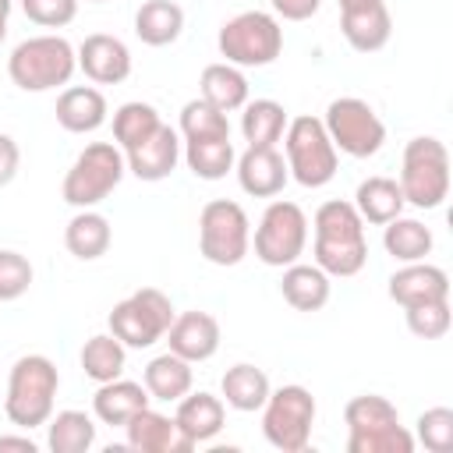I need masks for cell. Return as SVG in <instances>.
I'll return each instance as SVG.
<instances>
[{
  "mask_svg": "<svg viewBox=\"0 0 453 453\" xmlns=\"http://www.w3.org/2000/svg\"><path fill=\"white\" fill-rule=\"evenodd\" d=\"M432 244H435L432 230H428L421 219L403 216V212H400L396 219H389L386 230H382V248H386V255H393L396 262H421V258L432 255Z\"/></svg>",
  "mask_w": 453,
  "mask_h": 453,
  "instance_id": "31",
  "label": "cell"
},
{
  "mask_svg": "<svg viewBox=\"0 0 453 453\" xmlns=\"http://www.w3.org/2000/svg\"><path fill=\"white\" fill-rule=\"evenodd\" d=\"M60 389V372L46 354H25L11 365L4 414L14 428H39L53 414V400Z\"/></svg>",
  "mask_w": 453,
  "mask_h": 453,
  "instance_id": "2",
  "label": "cell"
},
{
  "mask_svg": "<svg viewBox=\"0 0 453 453\" xmlns=\"http://www.w3.org/2000/svg\"><path fill=\"white\" fill-rule=\"evenodd\" d=\"M407 315V329L418 340H442L453 326V311H449V297L442 301H425V304H411L403 308Z\"/></svg>",
  "mask_w": 453,
  "mask_h": 453,
  "instance_id": "38",
  "label": "cell"
},
{
  "mask_svg": "<svg viewBox=\"0 0 453 453\" xmlns=\"http://www.w3.org/2000/svg\"><path fill=\"white\" fill-rule=\"evenodd\" d=\"M428 453H449L453 449V411L449 407H428L418 418V439Z\"/></svg>",
  "mask_w": 453,
  "mask_h": 453,
  "instance_id": "39",
  "label": "cell"
},
{
  "mask_svg": "<svg viewBox=\"0 0 453 453\" xmlns=\"http://www.w3.org/2000/svg\"><path fill=\"white\" fill-rule=\"evenodd\" d=\"M124 432H127V446L138 453H188V449H195L184 439V432L177 428V421L152 411V407H142L124 425Z\"/></svg>",
  "mask_w": 453,
  "mask_h": 453,
  "instance_id": "19",
  "label": "cell"
},
{
  "mask_svg": "<svg viewBox=\"0 0 453 453\" xmlns=\"http://www.w3.org/2000/svg\"><path fill=\"white\" fill-rule=\"evenodd\" d=\"M149 389L142 382H131V379H110V382H99L96 396H92V414L103 421V425H117L124 428L142 407H149Z\"/></svg>",
  "mask_w": 453,
  "mask_h": 453,
  "instance_id": "22",
  "label": "cell"
},
{
  "mask_svg": "<svg viewBox=\"0 0 453 453\" xmlns=\"http://www.w3.org/2000/svg\"><path fill=\"white\" fill-rule=\"evenodd\" d=\"M195 382V372H191V361L177 357L173 350L166 354H156L145 372H142V386L149 389L152 400H163V403H177Z\"/></svg>",
  "mask_w": 453,
  "mask_h": 453,
  "instance_id": "25",
  "label": "cell"
},
{
  "mask_svg": "<svg viewBox=\"0 0 453 453\" xmlns=\"http://www.w3.org/2000/svg\"><path fill=\"white\" fill-rule=\"evenodd\" d=\"M184 32V11L173 0H145L134 11V35L145 46H170Z\"/></svg>",
  "mask_w": 453,
  "mask_h": 453,
  "instance_id": "28",
  "label": "cell"
},
{
  "mask_svg": "<svg viewBox=\"0 0 453 453\" xmlns=\"http://www.w3.org/2000/svg\"><path fill=\"white\" fill-rule=\"evenodd\" d=\"M78 67L92 85H120L131 74V50L117 35L92 32L78 46Z\"/></svg>",
  "mask_w": 453,
  "mask_h": 453,
  "instance_id": "15",
  "label": "cell"
},
{
  "mask_svg": "<svg viewBox=\"0 0 453 453\" xmlns=\"http://www.w3.org/2000/svg\"><path fill=\"white\" fill-rule=\"evenodd\" d=\"M78 50L64 35H32L18 42L7 57V74L21 92H50L74 78Z\"/></svg>",
  "mask_w": 453,
  "mask_h": 453,
  "instance_id": "3",
  "label": "cell"
},
{
  "mask_svg": "<svg viewBox=\"0 0 453 453\" xmlns=\"http://www.w3.org/2000/svg\"><path fill=\"white\" fill-rule=\"evenodd\" d=\"M198 96L205 103H212L216 110L234 113V110H241L248 103V78H244L241 67H234L226 60L223 64H209L202 71V78H198Z\"/></svg>",
  "mask_w": 453,
  "mask_h": 453,
  "instance_id": "29",
  "label": "cell"
},
{
  "mask_svg": "<svg viewBox=\"0 0 453 453\" xmlns=\"http://www.w3.org/2000/svg\"><path fill=\"white\" fill-rule=\"evenodd\" d=\"M110 241H113L110 219L96 209H78L64 226V248L81 262L103 258L110 251Z\"/></svg>",
  "mask_w": 453,
  "mask_h": 453,
  "instance_id": "24",
  "label": "cell"
},
{
  "mask_svg": "<svg viewBox=\"0 0 453 453\" xmlns=\"http://www.w3.org/2000/svg\"><path fill=\"white\" fill-rule=\"evenodd\" d=\"M18 166H21V149H18V142L0 131V188H7V184L18 177Z\"/></svg>",
  "mask_w": 453,
  "mask_h": 453,
  "instance_id": "43",
  "label": "cell"
},
{
  "mask_svg": "<svg viewBox=\"0 0 453 453\" xmlns=\"http://www.w3.org/2000/svg\"><path fill=\"white\" fill-rule=\"evenodd\" d=\"M32 276L35 269L21 251H11V248L0 251V301H18L21 294H28Z\"/></svg>",
  "mask_w": 453,
  "mask_h": 453,
  "instance_id": "40",
  "label": "cell"
},
{
  "mask_svg": "<svg viewBox=\"0 0 453 453\" xmlns=\"http://www.w3.org/2000/svg\"><path fill=\"white\" fill-rule=\"evenodd\" d=\"M106 96L96 85H67L57 96V124L71 134H88L106 124Z\"/></svg>",
  "mask_w": 453,
  "mask_h": 453,
  "instance_id": "21",
  "label": "cell"
},
{
  "mask_svg": "<svg viewBox=\"0 0 453 453\" xmlns=\"http://www.w3.org/2000/svg\"><path fill=\"white\" fill-rule=\"evenodd\" d=\"M400 191L414 209H439L449 195V152L439 138L418 134L403 145L400 163Z\"/></svg>",
  "mask_w": 453,
  "mask_h": 453,
  "instance_id": "5",
  "label": "cell"
},
{
  "mask_svg": "<svg viewBox=\"0 0 453 453\" xmlns=\"http://www.w3.org/2000/svg\"><path fill=\"white\" fill-rule=\"evenodd\" d=\"M269 4H273V11H276L283 21H308V18L319 11L322 0H269Z\"/></svg>",
  "mask_w": 453,
  "mask_h": 453,
  "instance_id": "44",
  "label": "cell"
},
{
  "mask_svg": "<svg viewBox=\"0 0 453 453\" xmlns=\"http://www.w3.org/2000/svg\"><path fill=\"white\" fill-rule=\"evenodd\" d=\"M7 21H11V0H0V42L7 39Z\"/></svg>",
  "mask_w": 453,
  "mask_h": 453,
  "instance_id": "46",
  "label": "cell"
},
{
  "mask_svg": "<svg viewBox=\"0 0 453 453\" xmlns=\"http://www.w3.org/2000/svg\"><path fill=\"white\" fill-rule=\"evenodd\" d=\"M234 170H237L241 191L251 198H276L283 191V184L290 180L287 159H283V152H276V145H248L237 156Z\"/></svg>",
  "mask_w": 453,
  "mask_h": 453,
  "instance_id": "14",
  "label": "cell"
},
{
  "mask_svg": "<svg viewBox=\"0 0 453 453\" xmlns=\"http://www.w3.org/2000/svg\"><path fill=\"white\" fill-rule=\"evenodd\" d=\"M198 251L212 265H237L251 251V219L230 198H212L198 212Z\"/></svg>",
  "mask_w": 453,
  "mask_h": 453,
  "instance_id": "9",
  "label": "cell"
},
{
  "mask_svg": "<svg viewBox=\"0 0 453 453\" xmlns=\"http://www.w3.org/2000/svg\"><path fill=\"white\" fill-rule=\"evenodd\" d=\"M315 244H311V255H315V265L326 273V276H357L368 262V241H365V219L357 216L354 202H343V198H329L315 209Z\"/></svg>",
  "mask_w": 453,
  "mask_h": 453,
  "instance_id": "1",
  "label": "cell"
},
{
  "mask_svg": "<svg viewBox=\"0 0 453 453\" xmlns=\"http://www.w3.org/2000/svg\"><path fill=\"white\" fill-rule=\"evenodd\" d=\"M283 152H287V170L301 188H326L336 177V163H340L336 145L329 142L322 120L311 113L287 120Z\"/></svg>",
  "mask_w": 453,
  "mask_h": 453,
  "instance_id": "6",
  "label": "cell"
},
{
  "mask_svg": "<svg viewBox=\"0 0 453 453\" xmlns=\"http://www.w3.org/2000/svg\"><path fill=\"white\" fill-rule=\"evenodd\" d=\"M255 258L265 262V265H290L304 255L308 248V216L297 202H287V198H276L265 205L258 226H255Z\"/></svg>",
  "mask_w": 453,
  "mask_h": 453,
  "instance_id": "12",
  "label": "cell"
},
{
  "mask_svg": "<svg viewBox=\"0 0 453 453\" xmlns=\"http://www.w3.org/2000/svg\"><path fill=\"white\" fill-rule=\"evenodd\" d=\"M184 163L188 170L198 177V180H223L234 163H237V152H234V142L230 138H205V142H184Z\"/></svg>",
  "mask_w": 453,
  "mask_h": 453,
  "instance_id": "34",
  "label": "cell"
},
{
  "mask_svg": "<svg viewBox=\"0 0 453 453\" xmlns=\"http://www.w3.org/2000/svg\"><path fill=\"white\" fill-rule=\"evenodd\" d=\"M0 449H21V453H35L39 446L28 435H0Z\"/></svg>",
  "mask_w": 453,
  "mask_h": 453,
  "instance_id": "45",
  "label": "cell"
},
{
  "mask_svg": "<svg viewBox=\"0 0 453 453\" xmlns=\"http://www.w3.org/2000/svg\"><path fill=\"white\" fill-rule=\"evenodd\" d=\"M173 315H177V311H173V304H170V297H166L163 290L142 287V290H134L131 297H124V301L113 304L106 326H110V333H113L124 347L142 350V347H152L156 340L166 336Z\"/></svg>",
  "mask_w": 453,
  "mask_h": 453,
  "instance_id": "10",
  "label": "cell"
},
{
  "mask_svg": "<svg viewBox=\"0 0 453 453\" xmlns=\"http://www.w3.org/2000/svg\"><path fill=\"white\" fill-rule=\"evenodd\" d=\"M340 32L350 50L375 53L393 35V18L386 0H340Z\"/></svg>",
  "mask_w": 453,
  "mask_h": 453,
  "instance_id": "13",
  "label": "cell"
},
{
  "mask_svg": "<svg viewBox=\"0 0 453 453\" xmlns=\"http://www.w3.org/2000/svg\"><path fill=\"white\" fill-rule=\"evenodd\" d=\"M46 446L53 453H88L96 446V421L85 411H57L46 421Z\"/></svg>",
  "mask_w": 453,
  "mask_h": 453,
  "instance_id": "32",
  "label": "cell"
},
{
  "mask_svg": "<svg viewBox=\"0 0 453 453\" xmlns=\"http://www.w3.org/2000/svg\"><path fill=\"white\" fill-rule=\"evenodd\" d=\"M159 110L152 103H142V99H131L124 106L113 110V142L127 152L134 145H142L156 127H159Z\"/></svg>",
  "mask_w": 453,
  "mask_h": 453,
  "instance_id": "36",
  "label": "cell"
},
{
  "mask_svg": "<svg viewBox=\"0 0 453 453\" xmlns=\"http://www.w3.org/2000/svg\"><path fill=\"white\" fill-rule=\"evenodd\" d=\"M124 173H127L124 149L117 142H92L74 156L71 170L64 173L60 195L74 209H96L103 198L117 191Z\"/></svg>",
  "mask_w": 453,
  "mask_h": 453,
  "instance_id": "4",
  "label": "cell"
},
{
  "mask_svg": "<svg viewBox=\"0 0 453 453\" xmlns=\"http://www.w3.org/2000/svg\"><path fill=\"white\" fill-rule=\"evenodd\" d=\"M216 46L234 67H269L283 50V28L269 11H241L223 21Z\"/></svg>",
  "mask_w": 453,
  "mask_h": 453,
  "instance_id": "7",
  "label": "cell"
},
{
  "mask_svg": "<svg viewBox=\"0 0 453 453\" xmlns=\"http://www.w3.org/2000/svg\"><path fill=\"white\" fill-rule=\"evenodd\" d=\"M21 11L39 28H64L78 14V0H21Z\"/></svg>",
  "mask_w": 453,
  "mask_h": 453,
  "instance_id": "42",
  "label": "cell"
},
{
  "mask_svg": "<svg viewBox=\"0 0 453 453\" xmlns=\"http://www.w3.org/2000/svg\"><path fill=\"white\" fill-rule=\"evenodd\" d=\"M88 4H106V0H88Z\"/></svg>",
  "mask_w": 453,
  "mask_h": 453,
  "instance_id": "47",
  "label": "cell"
},
{
  "mask_svg": "<svg viewBox=\"0 0 453 453\" xmlns=\"http://www.w3.org/2000/svg\"><path fill=\"white\" fill-rule=\"evenodd\" d=\"M223 418H226L223 396H212V393H205V389H198V393L188 389V393L177 400V414H173L177 428L184 432V439H188L191 446H202V442L216 439L219 428H223Z\"/></svg>",
  "mask_w": 453,
  "mask_h": 453,
  "instance_id": "20",
  "label": "cell"
},
{
  "mask_svg": "<svg viewBox=\"0 0 453 453\" xmlns=\"http://www.w3.org/2000/svg\"><path fill=\"white\" fill-rule=\"evenodd\" d=\"M403 191L393 177H365L354 191V209L365 223H375V226H386L389 219H396L403 212Z\"/></svg>",
  "mask_w": 453,
  "mask_h": 453,
  "instance_id": "27",
  "label": "cell"
},
{
  "mask_svg": "<svg viewBox=\"0 0 453 453\" xmlns=\"http://www.w3.org/2000/svg\"><path fill=\"white\" fill-rule=\"evenodd\" d=\"M163 340L170 343V350L177 357H184L191 365H202L219 350V322H216V315L198 311V308L180 311V315H173Z\"/></svg>",
  "mask_w": 453,
  "mask_h": 453,
  "instance_id": "17",
  "label": "cell"
},
{
  "mask_svg": "<svg viewBox=\"0 0 453 453\" xmlns=\"http://www.w3.org/2000/svg\"><path fill=\"white\" fill-rule=\"evenodd\" d=\"M322 127L329 134V142L336 145V152L354 156V159H368L382 149L386 142V124L382 117L372 110V103L357 99V96H340L326 106Z\"/></svg>",
  "mask_w": 453,
  "mask_h": 453,
  "instance_id": "11",
  "label": "cell"
},
{
  "mask_svg": "<svg viewBox=\"0 0 453 453\" xmlns=\"http://www.w3.org/2000/svg\"><path fill=\"white\" fill-rule=\"evenodd\" d=\"M329 280H333V276H326L315 262H311V265L290 262V265H283L280 294H283V301H287L294 311H319V308H326V301H329V290H333Z\"/></svg>",
  "mask_w": 453,
  "mask_h": 453,
  "instance_id": "23",
  "label": "cell"
},
{
  "mask_svg": "<svg viewBox=\"0 0 453 453\" xmlns=\"http://www.w3.org/2000/svg\"><path fill=\"white\" fill-rule=\"evenodd\" d=\"M269 389H273V386H269V375H265L262 368L248 365V361L226 368L223 379H219V396H223V403L234 407V411H241V414L262 411Z\"/></svg>",
  "mask_w": 453,
  "mask_h": 453,
  "instance_id": "26",
  "label": "cell"
},
{
  "mask_svg": "<svg viewBox=\"0 0 453 453\" xmlns=\"http://www.w3.org/2000/svg\"><path fill=\"white\" fill-rule=\"evenodd\" d=\"M241 134L248 145H276L287 131V110L276 99H248L241 106Z\"/></svg>",
  "mask_w": 453,
  "mask_h": 453,
  "instance_id": "33",
  "label": "cell"
},
{
  "mask_svg": "<svg viewBox=\"0 0 453 453\" xmlns=\"http://www.w3.org/2000/svg\"><path fill=\"white\" fill-rule=\"evenodd\" d=\"M180 145H184V142H180V131L170 127V124H159L142 145H134V149L124 152L127 170H131L138 180H149V184L166 180V177L177 170V163H180V152H184Z\"/></svg>",
  "mask_w": 453,
  "mask_h": 453,
  "instance_id": "16",
  "label": "cell"
},
{
  "mask_svg": "<svg viewBox=\"0 0 453 453\" xmlns=\"http://www.w3.org/2000/svg\"><path fill=\"white\" fill-rule=\"evenodd\" d=\"M124 361H127V347L113 336V333H96L85 340L81 347V372L92 382H110L124 375Z\"/></svg>",
  "mask_w": 453,
  "mask_h": 453,
  "instance_id": "35",
  "label": "cell"
},
{
  "mask_svg": "<svg viewBox=\"0 0 453 453\" xmlns=\"http://www.w3.org/2000/svg\"><path fill=\"white\" fill-rule=\"evenodd\" d=\"M389 297L400 308L425 304V301H442V297H449V276H446V269H439L425 258L421 262H403L389 276Z\"/></svg>",
  "mask_w": 453,
  "mask_h": 453,
  "instance_id": "18",
  "label": "cell"
},
{
  "mask_svg": "<svg viewBox=\"0 0 453 453\" xmlns=\"http://www.w3.org/2000/svg\"><path fill=\"white\" fill-rule=\"evenodd\" d=\"M343 421H347V442H350V439H365L372 432L400 425V411H396L393 400H386L379 393H361V396L347 400Z\"/></svg>",
  "mask_w": 453,
  "mask_h": 453,
  "instance_id": "30",
  "label": "cell"
},
{
  "mask_svg": "<svg viewBox=\"0 0 453 453\" xmlns=\"http://www.w3.org/2000/svg\"><path fill=\"white\" fill-rule=\"evenodd\" d=\"M411 449H414V435L403 425H393V428H382V432L347 442V453H411Z\"/></svg>",
  "mask_w": 453,
  "mask_h": 453,
  "instance_id": "41",
  "label": "cell"
},
{
  "mask_svg": "<svg viewBox=\"0 0 453 453\" xmlns=\"http://www.w3.org/2000/svg\"><path fill=\"white\" fill-rule=\"evenodd\" d=\"M311 425H315V396L311 389L290 382L280 389H269L262 403V435L269 446L283 453H301L311 442Z\"/></svg>",
  "mask_w": 453,
  "mask_h": 453,
  "instance_id": "8",
  "label": "cell"
},
{
  "mask_svg": "<svg viewBox=\"0 0 453 453\" xmlns=\"http://www.w3.org/2000/svg\"><path fill=\"white\" fill-rule=\"evenodd\" d=\"M180 138L184 142H205V138H230V120L223 110H216L212 103H205L202 96L198 99H188L180 106Z\"/></svg>",
  "mask_w": 453,
  "mask_h": 453,
  "instance_id": "37",
  "label": "cell"
}]
</instances>
